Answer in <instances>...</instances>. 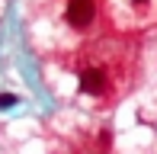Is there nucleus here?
Segmentation results:
<instances>
[{
	"mask_svg": "<svg viewBox=\"0 0 157 154\" xmlns=\"http://www.w3.org/2000/svg\"><path fill=\"white\" fill-rule=\"evenodd\" d=\"M77 87H80V93L87 96H106L112 87V74L106 64H87L80 71V80H77Z\"/></svg>",
	"mask_w": 157,
	"mask_h": 154,
	"instance_id": "obj_1",
	"label": "nucleus"
},
{
	"mask_svg": "<svg viewBox=\"0 0 157 154\" xmlns=\"http://www.w3.org/2000/svg\"><path fill=\"white\" fill-rule=\"evenodd\" d=\"M64 19H67L71 29L83 32L96 23V0H67L64 6Z\"/></svg>",
	"mask_w": 157,
	"mask_h": 154,
	"instance_id": "obj_2",
	"label": "nucleus"
},
{
	"mask_svg": "<svg viewBox=\"0 0 157 154\" xmlns=\"http://www.w3.org/2000/svg\"><path fill=\"white\" fill-rule=\"evenodd\" d=\"M16 103H19L16 93H0V109H10V106H16Z\"/></svg>",
	"mask_w": 157,
	"mask_h": 154,
	"instance_id": "obj_3",
	"label": "nucleus"
},
{
	"mask_svg": "<svg viewBox=\"0 0 157 154\" xmlns=\"http://www.w3.org/2000/svg\"><path fill=\"white\" fill-rule=\"evenodd\" d=\"M128 3H132L135 10H138V6H151V0H128Z\"/></svg>",
	"mask_w": 157,
	"mask_h": 154,
	"instance_id": "obj_4",
	"label": "nucleus"
}]
</instances>
